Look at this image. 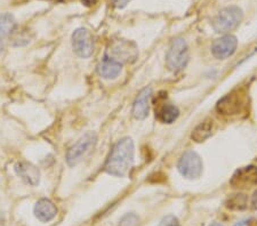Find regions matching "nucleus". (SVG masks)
<instances>
[{"instance_id":"1","label":"nucleus","mask_w":257,"mask_h":226,"mask_svg":"<svg viewBox=\"0 0 257 226\" xmlns=\"http://www.w3.org/2000/svg\"><path fill=\"white\" fill-rule=\"evenodd\" d=\"M134 162V142L130 137L118 140L109 153L104 163V172L114 177L126 176Z\"/></svg>"},{"instance_id":"2","label":"nucleus","mask_w":257,"mask_h":226,"mask_svg":"<svg viewBox=\"0 0 257 226\" xmlns=\"http://www.w3.org/2000/svg\"><path fill=\"white\" fill-rule=\"evenodd\" d=\"M189 48L183 38H175L170 42L166 54V65L168 70L174 73L182 71L189 62Z\"/></svg>"},{"instance_id":"3","label":"nucleus","mask_w":257,"mask_h":226,"mask_svg":"<svg viewBox=\"0 0 257 226\" xmlns=\"http://www.w3.org/2000/svg\"><path fill=\"white\" fill-rule=\"evenodd\" d=\"M97 143V135L94 132H88L82 135L70 149L68 150L65 160L70 167L77 166L92 150H94Z\"/></svg>"},{"instance_id":"4","label":"nucleus","mask_w":257,"mask_h":226,"mask_svg":"<svg viewBox=\"0 0 257 226\" xmlns=\"http://www.w3.org/2000/svg\"><path fill=\"white\" fill-rule=\"evenodd\" d=\"M138 51L133 42L118 39V40H110L105 51V57L119 62L121 64L130 63L136 60Z\"/></svg>"},{"instance_id":"5","label":"nucleus","mask_w":257,"mask_h":226,"mask_svg":"<svg viewBox=\"0 0 257 226\" xmlns=\"http://www.w3.org/2000/svg\"><path fill=\"white\" fill-rule=\"evenodd\" d=\"M242 11L237 6L223 8L213 21V28L217 34H226L235 30L242 21Z\"/></svg>"},{"instance_id":"6","label":"nucleus","mask_w":257,"mask_h":226,"mask_svg":"<svg viewBox=\"0 0 257 226\" xmlns=\"http://www.w3.org/2000/svg\"><path fill=\"white\" fill-rule=\"evenodd\" d=\"M177 169L187 179L199 178L202 174V158L194 151H186L180 158Z\"/></svg>"},{"instance_id":"7","label":"nucleus","mask_w":257,"mask_h":226,"mask_svg":"<svg viewBox=\"0 0 257 226\" xmlns=\"http://www.w3.org/2000/svg\"><path fill=\"white\" fill-rule=\"evenodd\" d=\"M72 48L81 58L91 57L94 53V39L87 29L79 28L72 34Z\"/></svg>"},{"instance_id":"8","label":"nucleus","mask_w":257,"mask_h":226,"mask_svg":"<svg viewBox=\"0 0 257 226\" xmlns=\"http://www.w3.org/2000/svg\"><path fill=\"white\" fill-rule=\"evenodd\" d=\"M237 46H238V40L235 35H224L214 42L212 46V53L219 60H225L236 53Z\"/></svg>"},{"instance_id":"9","label":"nucleus","mask_w":257,"mask_h":226,"mask_svg":"<svg viewBox=\"0 0 257 226\" xmlns=\"http://www.w3.org/2000/svg\"><path fill=\"white\" fill-rule=\"evenodd\" d=\"M16 175L22 179L25 184L37 186L40 183V170L34 163L29 161H18L14 166Z\"/></svg>"},{"instance_id":"10","label":"nucleus","mask_w":257,"mask_h":226,"mask_svg":"<svg viewBox=\"0 0 257 226\" xmlns=\"http://www.w3.org/2000/svg\"><path fill=\"white\" fill-rule=\"evenodd\" d=\"M151 95H152V90L149 87L143 88L137 94L133 103V109H131V114H133L135 119L143 120L149 116Z\"/></svg>"},{"instance_id":"11","label":"nucleus","mask_w":257,"mask_h":226,"mask_svg":"<svg viewBox=\"0 0 257 226\" xmlns=\"http://www.w3.org/2000/svg\"><path fill=\"white\" fill-rule=\"evenodd\" d=\"M121 71H123V64L105 56L97 65V72L100 77L107 80L116 79L120 75Z\"/></svg>"},{"instance_id":"12","label":"nucleus","mask_w":257,"mask_h":226,"mask_svg":"<svg viewBox=\"0 0 257 226\" xmlns=\"http://www.w3.org/2000/svg\"><path fill=\"white\" fill-rule=\"evenodd\" d=\"M242 96L239 95V93H232L226 95L225 97H223L217 104V110L223 114H235L238 113L241 110V106L243 105Z\"/></svg>"},{"instance_id":"13","label":"nucleus","mask_w":257,"mask_h":226,"mask_svg":"<svg viewBox=\"0 0 257 226\" xmlns=\"http://www.w3.org/2000/svg\"><path fill=\"white\" fill-rule=\"evenodd\" d=\"M35 216L42 223H48L57 215V208L49 199L38 200L35 206Z\"/></svg>"},{"instance_id":"14","label":"nucleus","mask_w":257,"mask_h":226,"mask_svg":"<svg viewBox=\"0 0 257 226\" xmlns=\"http://www.w3.org/2000/svg\"><path fill=\"white\" fill-rule=\"evenodd\" d=\"M16 30V21L9 13L0 15V37H8Z\"/></svg>"},{"instance_id":"15","label":"nucleus","mask_w":257,"mask_h":226,"mask_svg":"<svg viewBox=\"0 0 257 226\" xmlns=\"http://www.w3.org/2000/svg\"><path fill=\"white\" fill-rule=\"evenodd\" d=\"M213 133V121L207 120L202 122L191 134V139L196 142H203L212 136Z\"/></svg>"},{"instance_id":"16","label":"nucleus","mask_w":257,"mask_h":226,"mask_svg":"<svg viewBox=\"0 0 257 226\" xmlns=\"http://www.w3.org/2000/svg\"><path fill=\"white\" fill-rule=\"evenodd\" d=\"M180 116V111L173 104H165L158 112V119L164 123H173Z\"/></svg>"},{"instance_id":"17","label":"nucleus","mask_w":257,"mask_h":226,"mask_svg":"<svg viewBox=\"0 0 257 226\" xmlns=\"http://www.w3.org/2000/svg\"><path fill=\"white\" fill-rule=\"evenodd\" d=\"M235 178L239 179L240 184H243L250 181V183H257V168L255 167H247V168L238 172V176H235Z\"/></svg>"},{"instance_id":"18","label":"nucleus","mask_w":257,"mask_h":226,"mask_svg":"<svg viewBox=\"0 0 257 226\" xmlns=\"http://www.w3.org/2000/svg\"><path fill=\"white\" fill-rule=\"evenodd\" d=\"M246 196L243 194H238L235 198L230 199V205L227 207L232 209H243L246 208Z\"/></svg>"},{"instance_id":"19","label":"nucleus","mask_w":257,"mask_h":226,"mask_svg":"<svg viewBox=\"0 0 257 226\" xmlns=\"http://www.w3.org/2000/svg\"><path fill=\"white\" fill-rule=\"evenodd\" d=\"M138 221H140L138 216L131 212V214L125 215L124 217L120 219L119 226H136Z\"/></svg>"},{"instance_id":"20","label":"nucleus","mask_w":257,"mask_h":226,"mask_svg":"<svg viewBox=\"0 0 257 226\" xmlns=\"http://www.w3.org/2000/svg\"><path fill=\"white\" fill-rule=\"evenodd\" d=\"M130 0H111L112 5L116 8H124Z\"/></svg>"},{"instance_id":"21","label":"nucleus","mask_w":257,"mask_h":226,"mask_svg":"<svg viewBox=\"0 0 257 226\" xmlns=\"http://www.w3.org/2000/svg\"><path fill=\"white\" fill-rule=\"evenodd\" d=\"M82 4H84L85 6H87V7H92V6H94L96 2L98 1V0H81Z\"/></svg>"},{"instance_id":"22","label":"nucleus","mask_w":257,"mask_h":226,"mask_svg":"<svg viewBox=\"0 0 257 226\" xmlns=\"http://www.w3.org/2000/svg\"><path fill=\"white\" fill-rule=\"evenodd\" d=\"M252 207L253 209H257V190L255 192H254V194H253V198H252Z\"/></svg>"},{"instance_id":"23","label":"nucleus","mask_w":257,"mask_h":226,"mask_svg":"<svg viewBox=\"0 0 257 226\" xmlns=\"http://www.w3.org/2000/svg\"><path fill=\"white\" fill-rule=\"evenodd\" d=\"M209 226H224V225L220 224V223H213V224L209 225Z\"/></svg>"},{"instance_id":"24","label":"nucleus","mask_w":257,"mask_h":226,"mask_svg":"<svg viewBox=\"0 0 257 226\" xmlns=\"http://www.w3.org/2000/svg\"><path fill=\"white\" fill-rule=\"evenodd\" d=\"M1 52H2V42L0 40V54H1Z\"/></svg>"},{"instance_id":"25","label":"nucleus","mask_w":257,"mask_h":226,"mask_svg":"<svg viewBox=\"0 0 257 226\" xmlns=\"http://www.w3.org/2000/svg\"><path fill=\"white\" fill-rule=\"evenodd\" d=\"M49 1H56V2H57V1H62V0H49Z\"/></svg>"}]
</instances>
